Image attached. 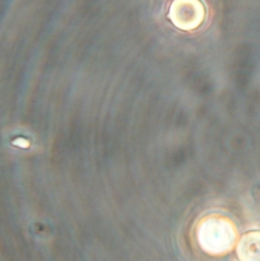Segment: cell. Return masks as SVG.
<instances>
[{"label": "cell", "mask_w": 260, "mask_h": 261, "mask_svg": "<svg viewBox=\"0 0 260 261\" xmlns=\"http://www.w3.org/2000/svg\"><path fill=\"white\" fill-rule=\"evenodd\" d=\"M235 238L232 224L222 217H209L199 228L200 245L208 253L221 254L229 251L233 246Z\"/></svg>", "instance_id": "6da1fadb"}, {"label": "cell", "mask_w": 260, "mask_h": 261, "mask_svg": "<svg viewBox=\"0 0 260 261\" xmlns=\"http://www.w3.org/2000/svg\"><path fill=\"white\" fill-rule=\"evenodd\" d=\"M170 18L176 27L190 31L203 23L205 8L200 0H174Z\"/></svg>", "instance_id": "7a4b0ae2"}, {"label": "cell", "mask_w": 260, "mask_h": 261, "mask_svg": "<svg viewBox=\"0 0 260 261\" xmlns=\"http://www.w3.org/2000/svg\"><path fill=\"white\" fill-rule=\"evenodd\" d=\"M237 256L240 261H260V231H248L241 238Z\"/></svg>", "instance_id": "3957f363"}]
</instances>
